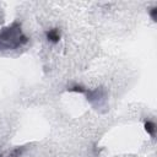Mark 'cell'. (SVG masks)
<instances>
[{"mask_svg":"<svg viewBox=\"0 0 157 157\" xmlns=\"http://www.w3.org/2000/svg\"><path fill=\"white\" fill-rule=\"evenodd\" d=\"M27 42V37L22 33L21 26L15 22L10 27L5 28L0 33V47L6 48V49H13L17 48Z\"/></svg>","mask_w":157,"mask_h":157,"instance_id":"1","label":"cell"},{"mask_svg":"<svg viewBox=\"0 0 157 157\" xmlns=\"http://www.w3.org/2000/svg\"><path fill=\"white\" fill-rule=\"evenodd\" d=\"M47 38H48V40H50V42L56 43V42H59V39H60V32H59L56 28L49 29V31L47 32Z\"/></svg>","mask_w":157,"mask_h":157,"instance_id":"2","label":"cell"},{"mask_svg":"<svg viewBox=\"0 0 157 157\" xmlns=\"http://www.w3.org/2000/svg\"><path fill=\"white\" fill-rule=\"evenodd\" d=\"M145 130H146L151 136H153V135H155V130H156V125H155V123L147 120V121L145 123Z\"/></svg>","mask_w":157,"mask_h":157,"instance_id":"3","label":"cell"},{"mask_svg":"<svg viewBox=\"0 0 157 157\" xmlns=\"http://www.w3.org/2000/svg\"><path fill=\"white\" fill-rule=\"evenodd\" d=\"M70 91H74V92H80V93H85V92H87L82 86H74V87H71V88H69Z\"/></svg>","mask_w":157,"mask_h":157,"instance_id":"4","label":"cell"},{"mask_svg":"<svg viewBox=\"0 0 157 157\" xmlns=\"http://www.w3.org/2000/svg\"><path fill=\"white\" fill-rule=\"evenodd\" d=\"M150 15H151V17H152V20L153 21H156L157 20V7H153L152 10H151V12H150Z\"/></svg>","mask_w":157,"mask_h":157,"instance_id":"5","label":"cell"}]
</instances>
